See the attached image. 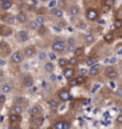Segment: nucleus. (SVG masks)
Instances as JSON below:
<instances>
[{
	"instance_id": "nucleus-22",
	"label": "nucleus",
	"mask_w": 122,
	"mask_h": 129,
	"mask_svg": "<svg viewBox=\"0 0 122 129\" xmlns=\"http://www.w3.org/2000/svg\"><path fill=\"white\" fill-rule=\"evenodd\" d=\"M3 19H4V22H5L7 25H12V24L15 23V21H16V18H15L13 16H11V15H9V16H5Z\"/></svg>"
},
{
	"instance_id": "nucleus-18",
	"label": "nucleus",
	"mask_w": 122,
	"mask_h": 129,
	"mask_svg": "<svg viewBox=\"0 0 122 129\" xmlns=\"http://www.w3.org/2000/svg\"><path fill=\"white\" fill-rule=\"evenodd\" d=\"M98 73H99V65L95 63L93 66L90 67V71H89V74L90 75H97Z\"/></svg>"
},
{
	"instance_id": "nucleus-37",
	"label": "nucleus",
	"mask_w": 122,
	"mask_h": 129,
	"mask_svg": "<svg viewBox=\"0 0 122 129\" xmlns=\"http://www.w3.org/2000/svg\"><path fill=\"white\" fill-rule=\"evenodd\" d=\"M77 57L75 56H72L69 60H68V65H72V66H74V65H77Z\"/></svg>"
},
{
	"instance_id": "nucleus-52",
	"label": "nucleus",
	"mask_w": 122,
	"mask_h": 129,
	"mask_svg": "<svg viewBox=\"0 0 122 129\" xmlns=\"http://www.w3.org/2000/svg\"><path fill=\"white\" fill-rule=\"evenodd\" d=\"M3 77V72H0V78H1Z\"/></svg>"
},
{
	"instance_id": "nucleus-27",
	"label": "nucleus",
	"mask_w": 122,
	"mask_h": 129,
	"mask_svg": "<svg viewBox=\"0 0 122 129\" xmlns=\"http://www.w3.org/2000/svg\"><path fill=\"white\" fill-rule=\"evenodd\" d=\"M58 65H59V67L65 68L66 66H68V60H67V59H65V57H61V59H59Z\"/></svg>"
},
{
	"instance_id": "nucleus-8",
	"label": "nucleus",
	"mask_w": 122,
	"mask_h": 129,
	"mask_svg": "<svg viewBox=\"0 0 122 129\" xmlns=\"http://www.w3.org/2000/svg\"><path fill=\"white\" fill-rule=\"evenodd\" d=\"M17 38L21 42H27L29 40V32L27 30H21L17 32Z\"/></svg>"
},
{
	"instance_id": "nucleus-4",
	"label": "nucleus",
	"mask_w": 122,
	"mask_h": 129,
	"mask_svg": "<svg viewBox=\"0 0 122 129\" xmlns=\"http://www.w3.org/2000/svg\"><path fill=\"white\" fill-rule=\"evenodd\" d=\"M22 83H23V85L27 88H29V87H31L34 85V78L30 74H24L23 75V79H22Z\"/></svg>"
},
{
	"instance_id": "nucleus-48",
	"label": "nucleus",
	"mask_w": 122,
	"mask_h": 129,
	"mask_svg": "<svg viewBox=\"0 0 122 129\" xmlns=\"http://www.w3.org/2000/svg\"><path fill=\"white\" fill-rule=\"evenodd\" d=\"M85 28H86V24L85 23H83V22L79 23V29H85Z\"/></svg>"
},
{
	"instance_id": "nucleus-6",
	"label": "nucleus",
	"mask_w": 122,
	"mask_h": 129,
	"mask_svg": "<svg viewBox=\"0 0 122 129\" xmlns=\"http://www.w3.org/2000/svg\"><path fill=\"white\" fill-rule=\"evenodd\" d=\"M42 123H43V118L40 117V115L32 116V118H31V127L32 128H40L42 125Z\"/></svg>"
},
{
	"instance_id": "nucleus-14",
	"label": "nucleus",
	"mask_w": 122,
	"mask_h": 129,
	"mask_svg": "<svg viewBox=\"0 0 122 129\" xmlns=\"http://www.w3.org/2000/svg\"><path fill=\"white\" fill-rule=\"evenodd\" d=\"M16 104H18V105H21V106H28V104H29V100L27 99V98H24V97H17L16 98Z\"/></svg>"
},
{
	"instance_id": "nucleus-34",
	"label": "nucleus",
	"mask_w": 122,
	"mask_h": 129,
	"mask_svg": "<svg viewBox=\"0 0 122 129\" xmlns=\"http://www.w3.org/2000/svg\"><path fill=\"white\" fill-rule=\"evenodd\" d=\"M93 40H95V37H93L91 34H87V35L85 36V42H86V43H92Z\"/></svg>"
},
{
	"instance_id": "nucleus-44",
	"label": "nucleus",
	"mask_w": 122,
	"mask_h": 129,
	"mask_svg": "<svg viewBox=\"0 0 122 129\" xmlns=\"http://www.w3.org/2000/svg\"><path fill=\"white\" fill-rule=\"evenodd\" d=\"M87 73H89L87 69H85V68H81V69H80V74H81V75H86Z\"/></svg>"
},
{
	"instance_id": "nucleus-35",
	"label": "nucleus",
	"mask_w": 122,
	"mask_h": 129,
	"mask_svg": "<svg viewBox=\"0 0 122 129\" xmlns=\"http://www.w3.org/2000/svg\"><path fill=\"white\" fill-rule=\"evenodd\" d=\"M114 26H115L116 29L122 28V19H115V21H114Z\"/></svg>"
},
{
	"instance_id": "nucleus-3",
	"label": "nucleus",
	"mask_w": 122,
	"mask_h": 129,
	"mask_svg": "<svg viewBox=\"0 0 122 129\" xmlns=\"http://www.w3.org/2000/svg\"><path fill=\"white\" fill-rule=\"evenodd\" d=\"M54 129H69L71 128V123L68 121H58L53 124Z\"/></svg>"
},
{
	"instance_id": "nucleus-30",
	"label": "nucleus",
	"mask_w": 122,
	"mask_h": 129,
	"mask_svg": "<svg viewBox=\"0 0 122 129\" xmlns=\"http://www.w3.org/2000/svg\"><path fill=\"white\" fill-rule=\"evenodd\" d=\"M104 41H105L106 43H111V42L114 41V35H112L111 32H109V34H106V35L104 36Z\"/></svg>"
},
{
	"instance_id": "nucleus-28",
	"label": "nucleus",
	"mask_w": 122,
	"mask_h": 129,
	"mask_svg": "<svg viewBox=\"0 0 122 129\" xmlns=\"http://www.w3.org/2000/svg\"><path fill=\"white\" fill-rule=\"evenodd\" d=\"M75 81H77V85H81V84H84L85 81H86V78H85V75H78L77 78H75Z\"/></svg>"
},
{
	"instance_id": "nucleus-45",
	"label": "nucleus",
	"mask_w": 122,
	"mask_h": 129,
	"mask_svg": "<svg viewBox=\"0 0 122 129\" xmlns=\"http://www.w3.org/2000/svg\"><path fill=\"white\" fill-rule=\"evenodd\" d=\"M116 96L117 97H122V88H117L116 90Z\"/></svg>"
},
{
	"instance_id": "nucleus-1",
	"label": "nucleus",
	"mask_w": 122,
	"mask_h": 129,
	"mask_svg": "<svg viewBox=\"0 0 122 129\" xmlns=\"http://www.w3.org/2000/svg\"><path fill=\"white\" fill-rule=\"evenodd\" d=\"M52 48H53L54 52H56V53H61V52H64L65 48H66V42H65L64 40L58 38V40H55V41L52 43Z\"/></svg>"
},
{
	"instance_id": "nucleus-20",
	"label": "nucleus",
	"mask_w": 122,
	"mask_h": 129,
	"mask_svg": "<svg viewBox=\"0 0 122 129\" xmlns=\"http://www.w3.org/2000/svg\"><path fill=\"white\" fill-rule=\"evenodd\" d=\"M23 110H24V108L21 106V105H18V104H15V105L11 108V112H13V114H18V115H21V114L23 112Z\"/></svg>"
},
{
	"instance_id": "nucleus-40",
	"label": "nucleus",
	"mask_w": 122,
	"mask_h": 129,
	"mask_svg": "<svg viewBox=\"0 0 122 129\" xmlns=\"http://www.w3.org/2000/svg\"><path fill=\"white\" fill-rule=\"evenodd\" d=\"M47 56L50 59V61H54V60H56V54H55V53H49Z\"/></svg>"
},
{
	"instance_id": "nucleus-23",
	"label": "nucleus",
	"mask_w": 122,
	"mask_h": 129,
	"mask_svg": "<svg viewBox=\"0 0 122 129\" xmlns=\"http://www.w3.org/2000/svg\"><path fill=\"white\" fill-rule=\"evenodd\" d=\"M48 104H49L50 109H53V110H56V109L59 108V102H58L56 99H50V100H48Z\"/></svg>"
},
{
	"instance_id": "nucleus-15",
	"label": "nucleus",
	"mask_w": 122,
	"mask_h": 129,
	"mask_svg": "<svg viewBox=\"0 0 122 129\" xmlns=\"http://www.w3.org/2000/svg\"><path fill=\"white\" fill-rule=\"evenodd\" d=\"M12 4H13V0H1V1H0V5H1V7H3L4 10L11 9Z\"/></svg>"
},
{
	"instance_id": "nucleus-25",
	"label": "nucleus",
	"mask_w": 122,
	"mask_h": 129,
	"mask_svg": "<svg viewBox=\"0 0 122 129\" xmlns=\"http://www.w3.org/2000/svg\"><path fill=\"white\" fill-rule=\"evenodd\" d=\"M73 53H74V56H75V57L83 56V54H84V48H83V47H78V48H75V49L73 50Z\"/></svg>"
},
{
	"instance_id": "nucleus-16",
	"label": "nucleus",
	"mask_w": 122,
	"mask_h": 129,
	"mask_svg": "<svg viewBox=\"0 0 122 129\" xmlns=\"http://www.w3.org/2000/svg\"><path fill=\"white\" fill-rule=\"evenodd\" d=\"M16 21H18L19 23H25L28 21V16L25 12H19L17 16H16Z\"/></svg>"
},
{
	"instance_id": "nucleus-17",
	"label": "nucleus",
	"mask_w": 122,
	"mask_h": 129,
	"mask_svg": "<svg viewBox=\"0 0 122 129\" xmlns=\"http://www.w3.org/2000/svg\"><path fill=\"white\" fill-rule=\"evenodd\" d=\"M9 121H10L11 123H17V122H19V121H21V115L11 112V114H10V116H9Z\"/></svg>"
},
{
	"instance_id": "nucleus-10",
	"label": "nucleus",
	"mask_w": 122,
	"mask_h": 129,
	"mask_svg": "<svg viewBox=\"0 0 122 129\" xmlns=\"http://www.w3.org/2000/svg\"><path fill=\"white\" fill-rule=\"evenodd\" d=\"M41 111H42V109H41L40 105H34V106L30 108L29 114H30L31 116H38V115L41 114Z\"/></svg>"
},
{
	"instance_id": "nucleus-2",
	"label": "nucleus",
	"mask_w": 122,
	"mask_h": 129,
	"mask_svg": "<svg viewBox=\"0 0 122 129\" xmlns=\"http://www.w3.org/2000/svg\"><path fill=\"white\" fill-rule=\"evenodd\" d=\"M23 57H24V54L21 53L19 50L13 52V53L11 54V61L15 62V63H21V62L23 61Z\"/></svg>"
},
{
	"instance_id": "nucleus-36",
	"label": "nucleus",
	"mask_w": 122,
	"mask_h": 129,
	"mask_svg": "<svg viewBox=\"0 0 122 129\" xmlns=\"http://www.w3.org/2000/svg\"><path fill=\"white\" fill-rule=\"evenodd\" d=\"M114 4H115V0H104V5L106 6V7H112L114 6Z\"/></svg>"
},
{
	"instance_id": "nucleus-26",
	"label": "nucleus",
	"mask_w": 122,
	"mask_h": 129,
	"mask_svg": "<svg viewBox=\"0 0 122 129\" xmlns=\"http://www.w3.org/2000/svg\"><path fill=\"white\" fill-rule=\"evenodd\" d=\"M95 63H97V57H87L86 61H85V65L89 66V67L93 66Z\"/></svg>"
},
{
	"instance_id": "nucleus-13",
	"label": "nucleus",
	"mask_w": 122,
	"mask_h": 129,
	"mask_svg": "<svg viewBox=\"0 0 122 129\" xmlns=\"http://www.w3.org/2000/svg\"><path fill=\"white\" fill-rule=\"evenodd\" d=\"M50 12H52V15H53L54 17H56V18H62V16H64V12H62V10H61L60 7H53Z\"/></svg>"
},
{
	"instance_id": "nucleus-5",
	"label": "nucleus",
	"mask_w": 122,
	"mask_h": 129,
	"mask_svg": "<svg viewBox=\"0 0 122 129\" xmlns=\"http://www.w3.org/2000/svg\"><path fill=\"white\" fill-rule=\"evenodd\" d=\"M23 54H24V56H27V57H34L35 54H36V49H35L34 46H28V47L24 48Z\"/></svg>"
},
{
	"instance_id": "nucleus-46",
	"label": "nucleus",
	"mask_w": 122,
	"mask_h": 129,
	"mask_svg": "<svg viewBox=\"0 0 122 129\" xmlns=\"http://www.w3.org/2000/svg\"><path fill=\"white\" fill-rule=\"evenodd\" d=\"M27 9H28V11H30V12H32V11L35 10V7H34L32 5H28V6H27Z\"/></svg>"
},
{
	"instance_id": "nucleus-49",
	"label": "nucleus",
	"mask_w": 122,
	"mask_h": 129,
	"mask_svg": "<svg viewBox=\"0 0 122 129\" xmlns=\"http://www.w3.org/2000/svg\"><path fill=\"white\" fill-rule=\"evenodd\" d=\"M6 65V61L4 59H0V66H5Z\"/></svg>"
},
{
	"instance_id": "nucleus-38",
	"label": "nucleus",
	"mask_w": 122,
	"mask_h": 129,
	"mask_svg": "<svg viewBox=\"0 0 122 129\" xmlns=\"http://www.w3.org/2000/svg\"><path fill=\"white\" fill-rule=\"evenodd\" d=\"M59 7H60V9H65V7H67V3H66V0H60V1H59Z\"/></svg>"
},
{
	"instance_id": "nucleus-24",
	"label": "nucleus",
	"mask_w": 122,
	"mask_h": 129,
	"mask_svg": "<svg viewBox=\"0 0 122 129\" xmlns=\"http://www.w3.org/2000/svg\"><path fill=\"white\" fill-rule=\"evenodd\" d=\"M35 22H36L38 25H43V24L46 23V18H44V16H42V15H37V17L35 18Z\"/></svg>"
},
{
	"instance_id": "nucleus-29",
	"label": "nucleus",
	"mask_w": 122,
	"mask_h": 129,
	"mask_svg": "<svg viewBox=\"0 0 122 129\" xmlns=\"http://www.w3.org/2000/svg\"><path fill=\"white\" fill-rule=\"evenodd\" d=\"M37 32H38V35L43 36V35L47 34V28H46L44 25H40V26L37 28Z\"/></svg>"
},
{
	"instance_id": "nucleus-51",
	"label": "nucleus",
	"mask_w": 122,
	"mask_h": 129,
	"mask_svg": "<svg viewBox=\"0 0 122 129\" xmlns=\"http://www.w3.org/2000/svg\"><path fill=\"white\" fill-rule=\"evenodd\" d=\"M54 5H55V3H54V1H53V3H50V5H49V6H50V7H53V6H54Z\"/></svg>"
},
{
	"instance_id": "nucleus-7",
	"label": "nucleus",
	"mask_w": 122,
	"mask_h": 129,
	"mask_svg": "<svg viewBox=\"0 0 122 129\" xmlns=\"http://www.w3.org/2000/svg\"><path fill=\"white\" fill-rule=\"evenodd\" d=\"M86 18L89 21H96L98 18V12L95 9H89L86 11Z\"/></svg>"
},
{
	"instance_id": "nucleus-47",
	"label": "nucleus",
	"mask_w": 122,
	"mask_h": 129,
	"mask_svg": "<svg viewBox=\"0 0 122 129\" xmlns=\"http://www.w3.org/2000/svg\"><path fill=\"white\" fill-rule=\"evenodd\" d=\"M44 11H46V10H44V7H41V10H38V11H37V15H43V13H44Z\"/></svg>"
},
{
	"instance_id": "nucleus-53",
	"label": "nucleus",
	"mask_w": 122,
	"mask_h": 129,
	"mask_svg": "<svg viewBox=\"0 0 122 129\" xmlns=\"http://www.w3.org/2000/svg\"><path fill=\"white\" fill-rule=\"evenodd\" d=\"M21 1H24V0H21Z\"/></svg>"
},
{
	"instance_id": "nucleus-39",
	"label": "nucleus",
	"mask_w": 122,
	"mask_h": 129,
	"mask_svg": "<svg viewBox=\"0 0 122 129\" xmlns=\"http://www.w3.org/2000/svg\"><path fill=\"white\" fill-rule=\"evenodd\" d=\"M6 100V97H5V93L3 92H0V104H4Z\"/></svg>"
},
{
	"instance_id": "nucleus-11",
	"label": "nucleus",
	"mask_w": 122,
	"mask_h": 129,
	"mask_svg": "<svg viewBox=\"0 0 122 129\" xmlns=\"http://www.w3.org/2000/svg\"><path fill=\"white\" fill-rule=\"evenodd\" d=\"M64 77L66 79H71L74 77V69L73 68H68V67H65L64 68Z\"/></svg>"
},
{
	"instance_id": "nucleus-31",
	"label": "nucleus",
	"mask_w": 122,
	"mask_h": 129,
	"mask_svg": "<svg viewBox=\"0 0 122 129\" xmlns=\"http://www.w3.org/2000/svg\"><path fill=\"white\" fill-rule=\"evenodd\" d=\"M44 69H46L47 72H53V71H54V65H53V62H47V63L44 65Z\"/></svg>"
},
{
	"instance_id": "nucleus-43",
	"label": "nucleus",
	"mask_w": 122,
	"mask_h": 129,
	"mask_svg": "<svg viewBox=\"0 0 122 129\" xmlns=\"http://www.w3.org/2000/svg\"><path fill=\"white\" fill-rule=\"evenodd\" d=\"M74 43H75V40L73 37H71V38H68V41H67L66 44H74Z\"/></svg>"
},
{
	"instance_id": "nucleus-9",
	"label": "nucleus",
	"mask_w": 122,
	"mask_h": 129,
	"mask_svg": "<svg viewBox=\"0 0 122 129\" xmlns=\"http://www.w3.org/2000/svg\"><path fill=\"white\" fill-rule=\"evenodd\" d=\"M58 97H59L60 100L66 102V100H69V99H71V93H69L68 91H66V90H61V91H59Z\"/></svg>"
},
{
	"instance_id": "nucleus-19",
	"label": "nucleus",
	"mask_w": 122,
	"mask_h": 129,
	"mask_svg": "<svg viewBox=\"0 0 122 129\" xmlns=\"http://www.w3.org/2000/svg\"><path fill=\"white\" fill-rule=\"evenodd\" d=\"M11 91H12V85H11V84H9V83L3 84V86H1V92H3V93L7 94V93H10Z\"/></svg>"
},
{
	"instance_id": "nucleus-42",
	"label": "nucleus",
	"mask_w": 122,
	"mask_h": 129,
	"mask_svg": "<svg viewBox=\"0 0 122 129\" xmlns=\"http://www.w3.org/2000/svg\"><path fill=\"white\" fill-rule=\"evenodd\" d=\"M116 122L120 123V124L122 123V114H118V115H117V117H116Z\"/></svg>"
},
{
	"instance_id": "nucleus-41",
	"label": "nucleus",
	"mask_w": 122,
	"mask_h": 129,
	"mask_svg": "<svg viewBox=\"0 0 122 129\" xmlns=\"http://www.w3.org/2000/svg\"><path fill=\"white\" fill-rule=\"evenodd\" d=\"M66 47H67V52H73L75 49L74 44H66Z\"/></svg>"
},
{
	"instance_id": "nucleus-54",
	"label": "nucleus",
	"mask_w": 122,
	"mask_h": 129,
	"mask_svg": "<svg viewBox=\"0 0 122 129\" xmlns=\"http://www.w3.org/2000/svg\"><path fill=\"white\" fill-rule=\"evenodd\" d=\"M121 68H122V65H121Z\"/></svg>"
},
{
	"instance_id": "nucleus-33",
	"label": "nucleus",
	"mask_w": 122,
	"mask_h": 129,
	"mask_svg": "<svg viewBox=\"0 0 122 129\" xmlns=\"http://www.w3.org/2000/svg\"><path fill=\"white\" fill-rule=\"evenodd\" d=\"M47 53H44V52H40L38 54H37V57H38V60H41V61H44L46 59H47Z\"/></svg>"
},
{
	"instance_id": "nucleus-50",
	"label": "nucleus",
	"mask_w": 122,
	"mask_h": 129,
	"mask_svg": "<svg viewBox=\"0 0 122 129\" xmlns=\"http://www.w3.org/2000/svg\"><path fill=\"white\" fill-rule=\"evenodd\" d=\"M54 30H55V31H60L61 29H60L59 26H54Z\"/></svg>"
},
{
	"instance_id": "nucleus-12",
	"label": "nucleus",
	"mask_w": 122,
	"mask_h": 129,
	"mask_svg": "<svg viewBox=\"0 0 122 129\" xmlns=\"http://www.w3.org/2000/svg\"><path fill=\"white\" fill-rule=\"evenodd\" d=\"M117 77H118V73H117L115 69L110 68V69L106 71V78H108L109 80H115Z\"/></svg>"
},
{
	"instance_id": "nucleus-32",
	"label": "nucleus",
	"mask_w": 122,
	"mask_h": 129,
	"mask_svg": "<svg viewBox=\"0 0 122 129\" xmlns=\"http://www.w3.org/2000/svg\"><path fill=\"white\" fill-rule=\"evenodd\" d=\"M28 26H29V28L31 29V30H37V28H38L40 25H38V24H37V23H36L35 21H32V22H29Z\"/></svg>"
},
{
	"instance_id": "nucleus-21",
	"label": "nucleus",
	"mask_w": 122,
	"mask_h": 129,
	"mask_svg": "<svg viewBox=\"0 0 122 129\" xmlns=\"http://www.w3.org/2000/svg\"><path fill=\"white\" fill-rule=\"evenodd\" d=\"M68 12H69L71 16H77V15H79L80 9H79L77 5H73V6H71V7L68 9Z\"/></svg>"
}]
</instances>
